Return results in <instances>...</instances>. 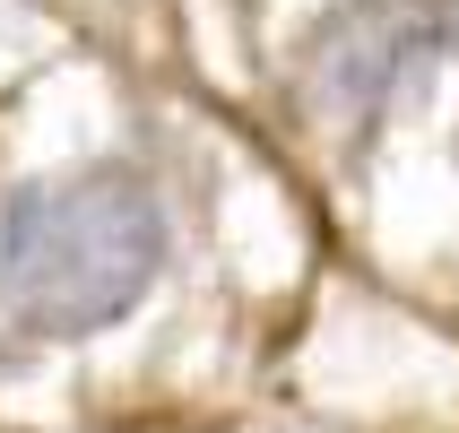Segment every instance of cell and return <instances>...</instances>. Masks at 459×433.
<instances>
[{"mask_svg":"<svg viewBox=\"0 0 459 433\" xmlns=\"http://www.w3.org/2000/svg\"><path fill=\"white\" fill-rule=\"evenodd\" d=\"M434 52H442L434 0H338L304 35V96L338 122L373 130L399 96H416Z\"/></svg>","mask_w":459,"mask_h":433,"instance_id":"2","label":"cell"},{"mask_svg":"<svg viewBox=\"0 0 459 433\" xmlns=\"http://www.w3.org/2000/svg\"><path fill=\"white\" fill-rule=\"evenodd\" d=\"M451 18H459V9H451Z\"/></svg>","mask_w":459,"mask_h":433,"instance_id":"3","label":"cell"},{"mask_svg":"<svg viewBox=\"0 0 459 433\" xmlns=\"http://www.w3.org/2000/svg\"><path fill=\"white\" fill-rule=\"evenodd\" d=\"M156 278H165V208L122 165L26 182L0 208V312L26 338L78 347L130 321Z\"/></svg>","mask_w":459,"mask_h":433,"instance_id":"1","label":"cell"}]
</instances>
